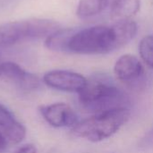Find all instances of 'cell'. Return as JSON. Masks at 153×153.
I'll use <instances>...</instances> for the list:
<instances>
[{
  "label": "cell",
  "instance_id": "obj_1",
  "mask_svg": "<svg viewBox=\"0 0 153 153\" xmlns=\"http://www.w3.org/2000/svg\"><path fill=\"white\" fill-rule=\"evenodd\" d=\"M130 117L129 108H120L79 121L71 131L76 137L91 143H100L117 134L128 122Z\"/></svg>",
  "mask_w": 153,
  "mask_h": 153
},
{
  "label": "cell",
  "instance_id": "obj_2",
  "mask_svg": "<svg viewBox=\"0 0 153 153\" xmlns=\"http://www.w3.org/2000/svg\"><path fill=\"white\" fill-rule=\"evenodd\" d=\"M82 108L92 115L120 108H128L129 99L118 87L107 81H88L87 85L78 93Z\"/></svg>",
  "mask_w": 153,
  "mask_h": 153
},
{
  "label": "cell",
  "instance_id": "obj_3",
  "mask_svg": "<svg viewBox=\"0 0 153 153\" xmlns=\"http://www.w3.org/2000/svg\"><path fill=\"white\" fill-rule=\"evenodd\" d=\"M120 48L113 25H97L76 30L70 39L68 53L103 55Z\"/></svg>",
  "mask_w": 153,
  "mask_h": 153
},
{
  "label": "cell",
  "instance_id": "obj_4",
  "mask_svg": "<svg viewBox=\"0 0 153 153\" xmlns=\"http://www.w3.org/2000/svg\"><path fill=\"white\" fill-rule=\"evenodd\" d=\"M60 29L58 22L40 18L4 23L0 25V47L12 46L27 39H47Z\"/></svg>",
  "mask_w": 153,
  "mask_h": 153
},
{
  "label": "cell",
  "instance_id": "obj_5",
  "mask_svg": "<svg viewBox=\"0 0 153 153\" xmlns=\"http://www.w3.org/2000/svg\"><path fill=\"white\" fill-rule=\"evenodd\" d=\"M44 83L54 90L79 93L85 88L88 80L81 74L67 70H52L43 76Z\"/></svg>",
  "mask_w": 153,
  "mask_h": 153
},
{
  "label": "cell",
  "instance_id": "obj_6",
  "mask_svg": "<svg viewBox=\"0 0 153 153\" xmlns=\"http://www.w3.org/2000/svg\"><path fill=\"white\" fill-rule=\"evenodd\" d=\"M114 73L118 81L129 86L139 84L145 74L141 61L130 54L123 55L117 59L114 65Z\"/></svg>",
  "mask_w": 153,
  "mask_h": 153
},
{
  "label": "cell",
  "instance_id": "obj_7",
  "mask_svg": "<svg viewBox=\"0 0 153 153\" xmlns=\"http://www.w3.org/2000/svg\"><path fill=\"white\" fill-rule=\"evenodd\" d=\"M44 119L56 128H73L79 122L74 110L66 103L58 102L40 107L39 109Z\"/></svg>",
  "mask_w": 153,
  "mask_h": 153
},
{
  "label": "cell",
  "instance_id": "obj_8",
  "mask_svg": "<svg viewBox=\"0 0 153 153\" xmlns=\"http://www.w3.org/2000/svg\"><path fill=\"white\" fill-rule=\"evenodd\" d=\"M1 75H4L8 80L15 83L19 88L25 91L37 90L40 85L38 76L27 72L13 62L2 63Z\"/></svg>",
  "mask_w": 153,
  "mask_h": 153
},
{
  "label": "cell",
  "instance_id": "obj_9",
  "mask_svg": "<svg viewBox=\"0 0 153 153\" xmlns=\"http://www.w3.org/2000/svg\"><path fill=\"white\" fill-rule=\"evenodd\" d=\"M0 133L8 143L18 144L26 136V128L13 116V114L0 103Z\"/></svg>",
  "mask_w": 153,
  "mask_h": 153
},
{
  "label": "cell",
  "instance_id": "obj_10",
  "mask_svg": "<svg viewBox=\"0 0 153 153\" xmlns=\"http://www.w3.org/2000/svg\"><path fill=\"white\" fill-rule=\"evenodd\" d=\"M141 6L140 0H113L110 4L111 19L115 22L131 20Z\"/></svg>",
  "mask_w": 153,
  "mask_h": 153
},
{
  "label": "cell",
  "instance_id": "obj_11",
  "mask_svg": "<svg viewBox=\"0 0 153 153\" xmlns=\"http://www.w3.org/2000/svg\"><path fill=\"white\" fill-rule=\"evenodd\" d=\"M75 30L72 28L60 29L46 39L45 46L52 51L68 53V44Z\"/></svg>",
  "mask_w": 153,
  "mask_h": 153
},
{
  "label": "cell",
  "instance_id": "obj_12",
  "mask_svg": "<svg viewBox=\"0 0 153 153\" xmlns=\"http://www.w3.org/2000/svg\"><path fill=\"white\" fill-rule=\"evenodd\" d=\"M112 2L113 0H80L76 13L82 19L91 18L100 14Z\"/></svg>",
  "mask_w": 153,
  "mask_h": 153
},
{
  "label": "cell",
  "instance_id": "obj_13",
  "mask_svg": "<svg viewBox=\"0 0 153 153\" xmlns=\"http://www.w3.org/2000/svg\"><path fill=\"white\" fill-rule=\"evenodd\" d=\"M139 53L143 61L153 69V35L145 36L141 40Z\"/></svg>",
  "mask_w": 153,
  "mask_h": 153
},
{
  "label": "cell",
  "instance_id": "obj_14",
  "mask_svg": "<svg viewBox=\"0 0 153 153\" xmlns=\"http://www.w3.org/2000/svg\"><path fill=\"white\" fill-rule=\"evenodd\" d=\"M13 153H37V149L33 144H25L19 147Z\"/></svg>",
  "mask_w": 153,
  "mask_h": 153
},
{
  "label": "cell",
  "instance_id": "obj_15",
  "mask_svg": "<svg viewBox=\"0 0 153 153\" xmlns=\"http://www.w3.org/2000/svg\"><path fill=\"white\" fill-rule=\"evenodd\" d=\"M7 144H8V141L3 135V134L0 133V153H4L6 151Z\"/></svg>",
  "mask_w": 153,
  "mask_h": 153
},
{
  "label": "cell",
  "instance_id": "obj_16",
  "mask_svg": "<svg viewBox=\"0 0 153 153\" xmlns=\"http://www.w3.org/2000/svg\"><path fill=\"white\" fill-rule=\"evenodd\" d=\"M2 63L3 62H1V60H0V76H1V65H2Z\"/></svg>",
  "mask_w": 153,
  "mask_h": 153
}]
</instances>
